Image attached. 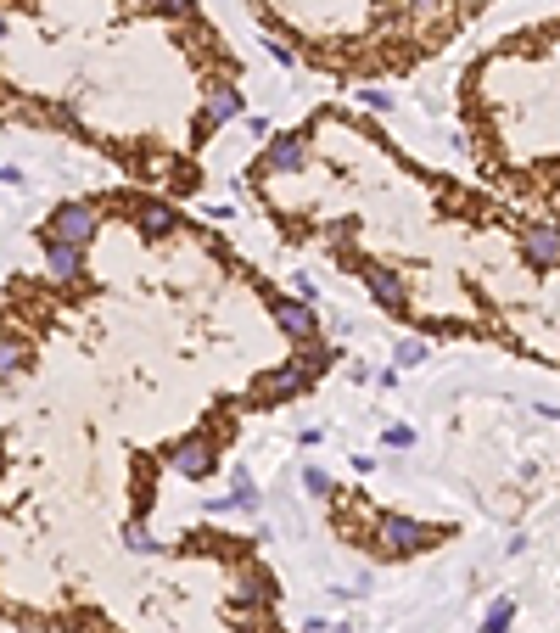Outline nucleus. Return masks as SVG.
<instances>
[{"instance_id": "1", "label": "nucleus", "mask_w": 560, "mask_h": 633, "mask_svg": "<svg viewBox=\"0 0 560 633\" xmlns=\"http://www.w3.org/2000/svg\"><path fill=\"white\" fill-rule=\"evenodd\" d=\"M101 230V213L90 208V202H62V208L45 219V241H56V247H90V236Z\"/></svg>"}, {"instance_id": "2", "label": "nucleus", "mask_w": 560, "mask_h": 633, "mask_svg": "<svg viewBox=\"0 0 560 633\" xmlns=\"http://www.w3.org/2000/svg\"><path fill=\"white\" fill-rule=\"evenodd\" d=\"M376 544L387 549V555H415V549L432 544V527L415 516H398V510H387V516L376 521Z\"/></svg>"}, {"instance_id": "3", "label": "nucleus", "mask_w": 560, "mask_h": 633, "mask_svg": "<svg viewBox=\"0 0 560 633\" xmlns=\"http://www.w3.org/2000/svg\"><path fill=\"white\" fill-rule=\"evenodd\" d=\"M168 465H174L180 477L202 482V477H213V465H219V449H213V437H208V432H185L180 443L168 449Z\"/></svg>"}, {"instance_id": "4", "label": "nucleus", "mask_w": 560, "mask_h": 633, "mask_svg": "<svg viewBox=\"0 0 560 633\" xmlns=\"http://www.w3.org/2000/svg\"><path fill=\"white\" fill-rule=\"evenodd\" d=\"M308 370L297 365V359H286V365H275V370H264V376L252 381V398L258 404H286V398H297V393H308Z\"/></svg>"}, {"instance_id": "5", "label": "nucleus", "mask_w": 560, "mask_h": 633, "mask_svg": "<svg viewBox=\"0 0 560 633\" xmlns=\"http://www.w3.org/2000/svg\"><path fill=\"white\" fill-rule=\"evenodd\" d=\"M269 314L280 320V331L297 342H314L320 337V314H314V303L308 297H269Z\"/></svg>"}, {"instance_id": "6", "label": "nucleus", "mask_w": 560, "mask_h": 633, "mask_svg": "<svg viewBox=\"0 0 560 633\" xmlns=\"http://www.w3.org/2000/svg\"><path fill=\"white\" fill-rule=\"evenodd\" d=\"M241 113H247L241 90L230 85V79H213V85H208V101H202V124H208V129H219V124H236Z\"/></svg>"}, {"instance_id": "7", "label": "nucleus", "mask_w": 560, "mask_h": 633, "mask_svg": "<svg viewBox=\"0 0 560 633\" xmlns=\"http://www.w3.org/2000/svg\"><path fill=\"white\" fill-rule=\"evenodd\" d=\"M521 258L532 269H560V230L555 225H527L521 230Z\"/></svg>"}, {"instance_id": "8", "label": "nucleus", "mask_w": 560, "mask_h": 633, "mask_svg": "<svg viewBox=\"0 0 560 633\" xmlns=\"http://www.w3.org/2000/svg\"><path fill=\"white\" fill-rule=\"evenodd\" d=\"M364 286H370V297H376L381 309H404L409 303V286L392 264H364Z\"/></svg>"}, {"instance_id": "9", "label": "nucleus", "mask_w": 560, "mask_h": 633, "mask_svg": "<svg viewBox=\"0 0 560 633\" xmlns=\"http://www.w3.org/2000/svg\"><path fill=\"white\" fill-rule=\"evenodd\" d=\"M129 219H135L146 236H174V230H180V213L168 208V202H157V197H135L129 202Z\"/></svg>"}, {"instance_id": "10", "label": "nucleus", "mask_w": 560, "mask_h": 633, "mask_svg": "<svg viewBox=\"0 0 560 633\" xmlns=\"http://www.w3.org/2000/svg\"><path fill=\"white\" fill-rule=\"evenodd\" d=\"M303 157H308L303 135H269L264 163H258V169H264V174H292V169H303Z\"/></svg>"}, {"instance_id": "11", "label": "nucleus", "mask_w": 560, "mask_h": 633, "mask_svg": "<svg viewBox=\"0 0 560 633\" xmlns=\"http://www.w3.org/2000/svg\"><path fill=\"white\" fill-rule=\"evenodd\" d=\"M45 275H51L56 286H68L84 275V253L79 247H56V241H45Z\"/></svg>"}, {"instance_id": "12", "label": "nucleus", "mask_w": 560, "mask_h": 633, "mask_svg": "<svg viewBox=\"0 0 560 633\" xmlns=\"http://www.w3.org/2000/svg\"><path fill=\"white\" fill-rule=\"evenodd\" d=\"M28 370V342L12 337V331H0V381H12Z\"/></svg>"}, {"instance_id": "13", "label": "nucleus", "mask_w": 560, "mask_h": 633, "mask_svg": "<svg viewBox=\"0 0 560 633\" xmlns=\"http://www.w3.org/2000/svg\"><path fill=\"white\" fill-rule=\"evenodd\" d=\"M230 505H236V510H258V482H252L247 465L230 471Z\"/></svg>"}, {"instance_id": "14", "label": "nucleus", "mask_w": 560, "mask_h": 633, "mask_svg": "<svg viewBox=\"0 0 560 633\" xmlns=\"http://www.w3.org/2000/svg\"><path fill=\"white\" fill-rule=\"evenodd\" d=\"M241 600H252V605H264V600H275V577H264V572H247L241 577Z\"/></svg>"}, {"instance_id": "15", "label": "nucleus", "mask_w": 560, "mask_h": 633, "mask_svg": "<svg viewBox=\"0 0 560 633\" xmlns=\"http://www.w3.org/2000/svg\"><path fill=\"white\" fill-rule=\"evenodd\" d=\"M297 365H303L308 376H320V370H331V365H336V348H331V342H314V348L297 353Z\"/></svg>"}, {"instance_id": "16", "label": "nucleus", "mask_w": 560, "mask_h": 633, "mask_svg": "<svg viewBox=\"0 0 560 633\" xmlns=\"http://www.w3.org/2000/svg\"><path fill=\"white\" fill-rule=\"evenodd\" d=\"M124 549H129V555H152V549H157L152 527H146V521H129V527H124Z\"/></svg>"}, {"instance_id": "17", "label": "nucleus", "mask_w": 560, "mask_h": 633, "mask_svg": "<svg viewBox=\"0 0 560 633\" xmlns=\"http://www.w3.org/2000/svg\"><path fill=\"white\" fill-rule=\"evenodd\" d=\"M510 622H516V600H493L488 617H482V633H504Z\"/></svg>"}, {"instance_id": "18", "label": "nucleus", "mask_w": 560, "mask_h": 633, "mask_svg": "<svg viewBox=\"0 0 560 633\" xmlns=\"http://www.w3.org/2000/svg\"><path fill=\"white\" fill-rule=\"evenodd\" d=\"M392 359H398V365H404V370H415L420 359H426V342H420V337H404V342H398V353H392Z\"/></svg>"}, {"instance_id": "19", "label": "nucleus", "mask_w": 560, "mask_h": 633, "mask_svg": "<svg viewBox=\"0 0 560 633\" xmlns=\"http://www.w3.org/2000/svg\"><path fill=\"white\" fill-rule=\"evenodd\" d=\"M303 488L314 493V499H331V477H325L320 465H303Z\"/></svg>"}, {"instance_id": "20", "label": "nucleus", "mask_w": 560, "mask_h": 633, "mask_svg": "<svg viewBox=\"0 0 560 633\" xmlns=\"http://www.w3.org/2000/svg\"><path fill=\"white\" fill-rule=\"evenodd\" d=\"M381 437H387V449H415V426H404V421H392Z\"/></svg>"}, {"instance_id": "21", "label": "nucleus", "mask_w": 560, "mask_h": 633, "mask_svg": "<svg viewBox=\"0 0 560 633\" xmlns=\"http://www.w3.org/2000/svg\"><path fill=\"white\" fill-rule=\"evenodd\" d=\"M191 6L196 0H152V12H163V17H191Z\"/></svg>"}, {"instance_id": "22", "label": "nucleus", "mask_w": 560, "mask_h": 633, "mask_svg": "<svg viewBox=\"0 0 560 633\" xmlns=\"http://www.w3.org/2000/svg\"><path fill=\"white\" fill-rule=\"evenodd\" d=\"M359 101L370 107V113H392V96H387V90H359Z\"/></svg>"}, {"instance_id": "23", "label": "nucleus", "mask_w": 560, "mask_h": 633, "mask_svg": "<svg viewBox=\"0 0 560 633\" xmlns=\"http://www.w3.org/2000/svg\"><path fill=\"white\" fill-rule=\"evenodd\" d=\"M269 57H275L280 68H297V51H292L286 40H269Z\"/></svg>"}, {"instance_id": "24", "label": "nucleus", "mask_w": 560, "mask_h": 633, "mask_svg": "<svg viewBox=\"0 0 560 633\" xmlns=\"http://www.w3.org/2000/svg\"><path fill=\"white\" fill-rule=\"evenodd\" d=\"M549 185H555V191H560V163H555V169H549Z\"/></svg>"}, {"instance_id": "25", "label": "nucleus", "mask_w": 560, "mask_h": 633, "mask_svg": "<svg viewBox=\"0 0 560 633\" xmlns=\"http://www.w3.org/2000/svg\"><path fill=\"white\" fill-rule=\"evenodd\" d=\"M0 40H6V12H0Z\"/></svg>"}]
</instances>
